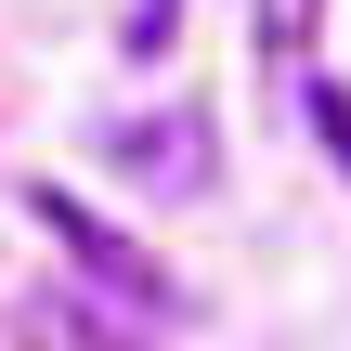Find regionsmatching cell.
<instances>
[{
  "label": "cell",
  "mask_w": 351,
  "mask_h": 351,
  "mask_svg": "<svg viewBox=\"0 0 351 351\" xmlns=\"http://www.w3.org/2000/svg\"><path fill=\"white\" fill-rule=\"evenodd\" d=\"M26 221H39V234H52V247H65V261H78L104 300H130V313H182V287H169V274H156V261H143L117 221H91L65 182H26Z\"/></svg>",
  "instance_id": "obj_1"
},
{
  "label": "cell",
  "mask_w": 351,
  "mask_h": 351,
  "mask_svg": "<svg viewBox=\"0 0 351 351\" xmlns=\"http://www.w3.org/2000/svg\"><path fill=\"white\" fill-rule=\"evenodd\" d=\"M247 26H261V65H300V52H313V26H326V0H261Z\"/></svg>",
  "instance_id": "obj_3"
},
{
  "label": "cell",
  "mask_w": 351,
  "mask_h": 351,
  "mask_svg": "<svg viewBox=\"0 0 351 351\" xmlns=\"http://www.w3.org/2000/svg\"><path fill=\"white\" fill-rule=\"evenodd\" d=\"M156 26H169V0H156V13H143V39H156Z\"/></svg>",
  "instance_id": "obj_5"
},
{
  "label": "cell",
  "mask_w": 351,
  "mask_h": 351,
  "mask_svg": "<svg viewBox=\"0 0 351 351\" xmlns=\"http://www.w3.org/2000/svg\"><path fill=\"white\" fill-rule=\"evenodd\" d=\"M104 156H117L130 182H156V195H195V182H208V117H195V104H169V117H117Z\"/></svg>",
  "instance_id": "obj_2"
},
{
  "label": "cell",
  "mask_w": 351,
  "mask_h": 351,
  "mask_svg": "<svg viewBox=\"0 0 351 351\" xmlns=\"http://www.w3.org/2000/svg\"><path fill=\"white\" fill-rule=\"evenodd\" d=\"M313 130L339 143V169H351V91H313Z\"/></svg>",
  "instance_id": "obj_4"
}]
</instances>
